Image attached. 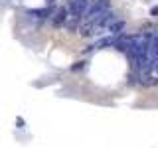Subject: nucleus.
Listing matches in <instances>:
<instances>
[{"instance_id": "f257e3e1", "label": "nucleus", "mask_w": 158, "mask_h": 148, "mask_svg": "<svg viewBox=\"0 0 158 148\" xmlns=\"http://www.w3.org/2000/svg\"><path fill=\"white\" fill-rule=\"evenodd\" d=\"M111 10V0H93L91 8L87 10V14L83 16V20H89V22H95V20L101 16L103 12Z\"/></svg>"}, {"instance_id": "f03ea898", "label": "nucleus", "mask_w": 158, "mask_h": 148, "mask_svg": "<svg viewBox=\"0 0 158 148\" xmlns=\"http://www.w3.org/2000/svg\"><path fill=\"white\" fill-rule=\"evenodd\" d=\"M91 4H93V0H71V2L67 4L69 16H71V18H77V20H81V18L87 14V10L91 8Z\"/></svg>"}, {"instance_id": "7ed1b4c3", "label": "nucleus", "mask_w": 158, "mask_h": 148, "mask_svg": "<svg viewBox=\"0 0 158 148\" xmlns=\"http://www.w3.org/2000/svg\"><path fill=\"white\" fill-rule=\"evenodd\" d=\"M117 20V14L113 12V10H107V12H103L101 16L95 20V34H101V30H105L111 26V22H115Z\"/></svg>"}, {"instance_id": "20e7f679", "label": "nucleus", "mask_w": 158, "mask_h": 148, "mask_svg": "<svg viewBox=\"0 0 158 148\" xmlns=\"http://www.w3.org/2000/svg\"><path fill=\"white\" fill-rule=\"evenodd\" d=\"M67 16H69V10H67V6H61V8H59L56 14H53V18H52V24H53L56 28H61L63 24H65Z\"/></svg>"}, {"instance_id": "39448f33", "label": "nucleus", "mask_w": 158, "mask_h": 148, "mask_svg": "<svg viewBox=\"0 0 158 148\" xmlns=\"http://www.w3.org/2000/svg\"><path fill=\"white\" fill-rule=\"evenodd\" d=\"M28 14L30 16H34V18H48V16H53V8L52 6H46V8H36V10H28Z\"/></svg>"}, {"instance_id": "423d86ee", "label": "nucleus", "mask_w": 158, "mask_h": 148, "mask_svg": "<svg viewBox=\"0 0 158 148\" xmlns=\"http://www.w3.org/2000/svg\"><path fill=\"white\" fill-rule=\"evenodd\" d=\"M117 42V36H107V38H99L93 46H95V49H105V47H113Z\"/></svg>"}, {"instance_id": "0eeeda50", "label": "nucleus", "mask_w": 158, "mask_h": 148, "mask_svg": "<svg viewBox=\"0 0 158 148\" xmlns=\"http://www.w3.org/2000/svg\"><path fill=\"white\" fill-rule=\"evenodd\" d=\"M107 30L111 32V36H121L123 30H125V20H115V22H111V26Z\"/></svg>"}, {"instance_id": "6e6552de", "label": "nucleus", "mask_w": 158, "mask_h": 148, "mask_svg": "<svg viewBox=\"0 0 158 148\" xmlns=\"http://www.w3.org/2000/svg\"><path fill=\"white\" fill-rule=\"evenodd\" d=\"M85 67V61H77L75 65H71V71H79V69Z\"/></svg>"}, {"instance_id": "1a4fd4ad", "label": "nucleus", "mask_w": 158, "mask_h": 148, "mask_svg": "<svg viewBox=\"0 0 158 148\" xmlns=\"http://www.w3.org/2000/svg\"><path fill=\"white\" fill-rule=\"evenodd\" d=\"M150 16H154V18H158V6H154V8H150Z\"/></svg>"}, {"instance_id": "9d476101", "label": "nucleus", "mask_w": 158, "mask_h": 148, "mask_svg": "<svg viewBox=\"0 0 158 148\" xmlns=\"http://www.w3.org/2000/svg\"><path fill=\"white\" fill-rule=\"evenodd\" d=\"M93 49H95V46H89V47H85V49H83V53H91Z\"/></svg>"}, {"instance_id": "9b49d317", "label": "nucleus", "mask_w": 158, "mask_h": 148, "mask_svg": "<svg viewBox=\"0 0 158 148\" xmlns=\"http://www.w3.org/2000/svg\"><path fill=\"white\" fill-rule=\"evenodd\" d=\"M16 122H18V126H24V118H20V117H18V118H16Z\"/></svg>"}, {"instance_id": "f8f14e48", "label": "nucleus", "mask_w": 158, "mask_h": 148, "mask_svg": "<svg viewBox=\"0 0 158 148\" xmlns=\"http://www.w3.org/2000/svg\"><path fill=\"white\" fill-rule=\"evenodd\" d=\"M48 2V6H53V4H56V0H46Z\"/></svg>"}, {"instance_id": "ddd939ff", "label": "nucleus", "mask_w": 158, "mask_h": 148, "mask_svg": "<svg viewBox=\"0 0 158 148\" xmlns=\"http://www.w3.org/2000/svg\"><path fill=\"white\" fill-rule=\"evenodd\" d=\"M156 85H158V79H156Z\"/></svg>"}]
</instances>
